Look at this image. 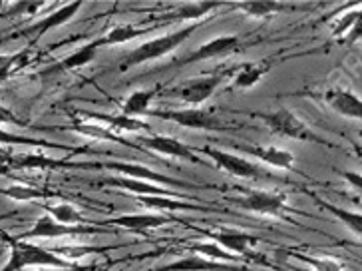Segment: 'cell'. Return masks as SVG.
I'll return each mask as SVG.
<instances>
[{
  "mask_svg": "<svg viewBox=\"0 0 362 271\" xmlns=\"http://www.w3.org/2000/svg\"><path fill=\"white\" fill-rule=\"evenodd\" d=\"M4 241L11 246V255L6 265L0 271H22L26 267H58V270H68V267H76L72 261H68L66 258L56 255L46 248H40L36 243H30L26 239L11 238L4 236Z\"/></svg>",
  "mask_w": 362,
  "mask_h": 271,
  "instance_id": "6da1fadb",
  "label": "cell"
},
{
  "mask_svg": "<svg viewBox=\"0 0 362 271\" xmlns=\"http://www.w3.org/2000/svg\"><path fill=\"white\" fill-rule=\"evenodd\" d=\"M202 26V22H193V24H187V26H181L173 33L163 34V36H158V38H151L148 42H144L141 46H138L134 52H129L124 62L119 64L122 70H128V68H134V66L148 64V62H153L158 58H163L170 52H173L177 46L185 42L189 36H192L197 28Z\"/></svg>",
  "mask_w": 362,
  "mask_h": 271,
  "instance_id": "7a4b0ae2",
  "label": "cell"
},
{
  "mask_svg": "<svg viewBox=\"0 0 362 271\" xmlns=\"http://www.w3.org/2000/svg\"><path fill=\"white\" fill-rule=\"evenodd\" d=\"M267 126V130L281 138H291L297 142H309V144H320V146H329V142L320 138L317 132H313L305 124V120H300L288 108H279L273 112H263V114H253Z\"/></svg>",
  "mask_w": 362,
  "mask_h": 271,
  "instance_id": "3957f363",
  "label": "cell"
},
{
  "mask_svg": "<svg viewBox=\"0 0 362 271\" xmlns=\"http://www.w3.org/2000/svg\"><path fill=\"white\" fill-rule=\"evenodd\" d=\"M148 116L151 118L168 120L173 124H180L189 130H207V132H227L231 126L223 124L221 120L214 116L211 112L202 108H183V110H149Z\"/></svg>",
  "mask_w": 362,
  "mask_h": 271,
  "instance_id": "277c9868",
  "label": "cell"
},
{
  "mask_svg": "<svg viewBox=\"0 0 362 271\" xmlns=\"http://www.w3.org/2000/svg\"><path fill=\"white\" fill-rule=\"evenodd\" d=\"M202 152L207 158H211L221 172H227V174L235 175V178H241V180H269L271 178V174L267 172L265 168H261L259 163L251 162L247 158H241V156L225 152V150H219V148H214V146H205V148H202Z\"/></svg>",
  "mask_w": 362,
  "mask_h": 271,
  "instance_id": "5b68a950",
  "label": "cell"
},
{
  "mask_svg": "<svg viewBox=\"0 0 362 271\" xmlns=\"http://www.w3.org/2000/svg\"><path fill=\"white\" fill-rule=\"evenodd\" d=\"M96 233H110L102 226H62L58 221H54L50 216H42L33 228L24 231L18 239H56V238H74V236H96Z\"/></svg>",
  "mask_w": 362,
  "mask_h": 271,
  "instance_id": "8992f818",
  "label": "cell"
},
{
  "mask_svg": "<svg viewBox=\"0 0 362 271\" xmlns=\"http://www.w3.org/2000/svg\"><path fill=\"white\" fill-rule=\"evenodd\" d=\"M237 206L261 216H281L287 209V195L267 190H249L243 197H233Z\"/></svg>",
  "mask_w": 362,
  "mask_h": 271,
  "instance_id": "52a82bcc",
  "label": "cell"
},
{
  "mask_svg": "<svg viewBox=\"0 0 362 271\" xmlns=\"http://www.w3.org/2000/svg\"><path fill=\"white\" fill-rule=\"evenodd\" d=\"M203 231L209 241H215L217 246H221L225 251L233 253L235 258H255V253L251 250V246L255 243L257 238L251 233L241 231L233 228H221V229H199Z\"/></svg>",
  "mask_w": 362,
  "mask_h": 271,
  "instance_id": "ba28073f",
  "label": "cell"
},
{
  "mask_svg": "<svg viewBox=\"0 0 362 271\" xmlns=\"http://www.w3.org/2000/svg\"><path fill=\"white\" fill-rule=\"evenodd\" d=\"M98 168H106V170H114L119 172L126 178H134V180H141V182H149V184H165L173 185V188H193V184L185 182V180H177V178H171V175L160 174V172H153L146 166H139V163H124V162H112V163H96Z\"/></svg>",
  "mask_w": 362,
  "mask_h": 271,
  "instance_id": "9c48e42d",
  "label": "cell"
},
{
  "mask_svg": "<svg viewBox=\"0 0 362 271\" xmlns=\"http://www.w3.org/2000/svg\"><path fill=\"white\" fill-rule=\"evenodd\" d=\"M223 76L221 74H211V76H202V78H192L187 82H183L177 90V96L183 100L185 104H203L207 102L209 98L214 96L215 90L221 86Z\"/></svg>",
  "mask_w": 362,
  "mask_h": 271,
  "instance_id": "30bf717a",
  "label": "cell"
},
{
  "mask_svg": "<svg viewBox=\"0 0 362 271\" xmlns=\"http://www.w3.org/2000/svg\"><path fill=\"white\" fill-rule=\"evenodd\" d=\"M139 144L146 146L151 152L163 154L168 158H180V160H187V162L197 163V156L193 154V150L183 144L177 138H171V136H163V134H153V136H141Z\"/></svg>",
  "mask_w": 362,
  "mask_h": 271,
  "instance_id": "8fae6325",
  "label": "cell"
},
{
  "mask_svg": "<svg viewBox=\"0 0 362 271\" xmlns=\"http://www.w3.org/2000/svg\"><path fill=\"white\" fill-rule=\"evenodd\" d=\"M239 36L237 34H223L211 38L205 44H202L197 50H193L187 58L181 60V64H193V62H203V60H211V58H221V56L233 54L235 50L239 48Z\"/></svg>",
  "mask_w": 362,
  "mask_h": 271,
  "instance_id": "7c38bea8",
  "label": "cell"
},
{
  "mask_svg": "<svg viewBox=\"0 0 362 271\" xmlns=\"http://www.w3.org/2000/svg\"><path fill=\"white\" fill-rule=\"evenodd\" d=\"M325 102L332 112L344 118L362 120V96L354 94L352 90L344 86H334L327 90Z\"/></svg>",
  "mask_w": 362,
  "mask_h": 271,
  "instance_id": "4fadbf2b",
  "label": "cell"
},
{
  "mask_svg": "<svg viewBox=\"0 0 362 271\" xmlns=\"http://www.w3.org/2000/svg\"><path fill=\"white\" fill-rule=\"evenodd\" d=\"M102 48V42L100 38L98 40H92V42L80 46L78 50H74L72 54L64 56L60 62H56L50 68H44V76H54V74H60V72H72V70H78L82 66L90 64L92 60H96L98 50Z\"/></svg>",
  "mask_w": 362,
  "mask_h": 271,
  "instance_id": "5bb4252c",
  "label": "cell"
},
{
  "mask_svg": "<svg viewBox=\"0 0 362 271\" xmlns=\"http://www.w3.org/2000/svg\"><path fill=\"white\" fill-rule=\"evenodd\" d=\"M8 168L16 170H60V168H88V163H72L66 160H54L46 154H16L8 158Z\"/></svg>",
  "mask_w": 362,
  "mask_h": 271,
  "instance_id": "9a60e30c",
  "label": "cell"
},
{
  "mask_svg": "<svg viewBox=\"0 0 362 271\" xmlns=\"http://www.w3.org/2000/svg\"><path fill=\"white\" fill-rule=\"evenodd\" d=\"M237 148L257 158V160H261L267 166L279 168V170H293V166H295L293 152L277 148V146H237Z\"/></svg>",
  "mask_w": 362,
  "mask_h": 271,
  "instance_id": "2e32d148",
  "label": "cell"
},
{
  "mask_svg": "<svg viewBox=\"0 0 362 271\" xmlns=\"http://www.w3.org/2000/svg\"><path fill=\"white\" fill-rule=\"evenodd\" d=\"M170 221L171 217L158 216V214H124V216L107 219L106 224L128 229V231H134V233H144L146 229L161 228V226H165Z\"/></svg>",
  "mask_w": 362,
  "mask_h": 271,
  "instance_id": "e0dca14e",
  "label": "cell"
},
{
  "mask_svg": "<svg viewBox=\"0 0 362 271\" xmlns=\"http://www.w3.org/2000/svg\"><path fill=\"white\" fill-rule=\"evenodd\" d=\"M100 184L107 185V188H122V190H128V192H134L138 195H170V197H177V194L168 190V188H160V185L134 180V178H126V175L104 178V180H100Z\"/></svg>",
  "mask_w": 362,
  "mask_h": 271,
  "instance_id": "ac0fdd59",
  "label": "cell"
},
{
  "mask_svg": "<svg viewBox=\"0 0 362 271\" xmlns=\"http://www.w3.org/2000/svg\"><path fill=\"white\" fill-rule=\"evenodd\" d=\"M80 116L88 122H98V124H106L107 128L119 134L122 132H149V124L141 122L138 118H128L124 114L119 116H110V114H98V112H80Z\"/></svg>",
  "mask_w": 362,
  "mask_h": 271,
  "instance_id": "d6986e66",
  "label": "cell"
},
{
  "mask_svg": "<svg viewBox=\"0 0 362 271\" xmlns=\"http://www.w3.org/2000/svg\"><path fill=\"white\" fill-rule=\"evenodd\" d=\"M80 6H82V0H76V2H70V4H66L62 8H58L56 12H52L50 16H46L40 22H36L33 24L30 28H26V33L28 36H42L48 30H52V28H58V26H62L68 21H72L78 11H80Z\"/></svg>",
  "mask_w": 362,
  "mask_h": 271,
  "instance_id": "ffe728a7",
  "label": "cell"
},
{
  "mask_svg": "<svg viewBox=\"0 0 362 271\" xmlns=\"http://www.w3.org/2000/svg\"><path fill=\"white\" fill-rule=\"evenodd\" d=\"M271 66H273V62L267 60V58L265 60H257V62H247L235 72L233 88H237V90H251L269 74Z\"/></svg>",
  "mask_w": 362,
  "mask_h": 271,
  "instance_id": "44dd1931",
  "label": "cell"
},
{
  "mask_svg": "<svg viewBox=\"0 0 362 271\" xmlns=\"http://www.w3.org/2000/svg\"><path fill=\"white\" fill-rule=\"evenodd\" d=\"M138 202L149 209H160V212H207L209 209L199 204H189L185 200L170 197V195H139Z\"/></svg>",
  "mask_w": 362,
  "mask_h": 271,
  "instance_id": "7402d4cb",
  "label": "cell"
},
{
  "mask_svg": "<svg viewBox=\"0 0 362 271\" xmlns=\"http://www.w3.org/2000/svg\"><path fill=\"white\" fill-rule=\"evenodd\" d=\"M156 271H233L227 263L211 261L202 255H187L177 261H171L168 265H161Z\"/></svg>",
  "mask_w": 362,
  "mask_h": 271,
  "instance_id": "603a6c76",
  "label": "cell"
},
{
  "mask_svg": "<svg viewBox=\"0 0 362 271\" xmlns=\"http://www.w3.org/2000/svg\"><path fill=\"white\" fill-rule=\"evenodd\" d=\"M72 130L82 134V136H88V138H94V140H106V142H116V144H122V146H129V148H138V144L134 142L124 140L117 132H114L107 126H102L98 122H88V120H76L72 124Z\"/></svg>",
  "mask_w": 362,
  "mask_h": 271,
  "instance_id": "cb8c5ba5",
  "label": "cell"
},
{
  "mask_svg": "<svg viewBox=\"0 0 362 271\" xmlns=\"http://www.w3.org/2000/svg\"><path fill=\"white\" fill-rule=\"evenodd\" d=\"M223 2H215V0H203V2H192V4H183L180 8H175L170 14H165L163 16V21L165 22H202V18L205 14H209V12H214L215 8H219Z\"/></svg>",
  "mask_w": 362,
  "mask_h": 271,
  "instance_id": "d4e9b609",
  "label": "cell"
},
{
  "mask_svg": "<svg viewBox=\"0 0 362 271\" xmlns=\"http://www.w3.org/2000/svg\"><path fill=\"white\" fill-rule=\"evenodd\" d=\"M233 6L237 11L247 14V16H251V18H267V16H273V14L295 11L293 4L273 2V0H249V2H237Z\"/></svg>",
  "mask_w": 362,
  "mask_h": 271,
  "instance_id": "484cf974",
  "label": "cell"
},
{
  "mask_svg": "<svg viewBox=\"0 0 362 271\" xmlns=\"http://www.w3.org/2000/svg\"><path fill=\"white\" fill-rule=\"evenodd\" d=\"M158 90H136L132 92L124 102H122V114L128 118H138V116H148L149 104L156 96Z\"/></svg>",
  "mask_w": 362,
  "mask_h": 271,
  "instance_id": "4316f807",
  "label": "cell"
},
{
  "mask_svg": "<svg viewBox=\"0 0 362 271\" xmlns=\"http://www.w3.org/2000/svg\"><path fill=\"white\" fill-rule=\"evenodd\" d=\"M151 30L153 28H138L134 24H117L106 36L100 38V42H102V48L104 46H116V44H124L129 42V40H136V38H141V36H146Z\"/></svg>",
  "mask_w": 362,
  "mask_h": 271,
  "instance_id": "83f0119b",
  "label": "cell"
},
{
  "mask_svg": "<svg viewBox=\"0 0 362 271\" xmlns=\"http://www.w3.org/2000/svg\"><path fill=\"white\" fill-rule=\"evenodd\" d=\"M315 202H317V206L322 207V209H327V212L332 214L337 219H341L342 224L351 229L354 236H358V238L362 239V214H358V212H351V209H344V207L332 206V204L320 200L317 195H315Z\"/></svg>",
  "mask_w": 362,
  "mask_h": 271,
  "instance_id": "f1b7e54d",
  "label": "cell"
},
{
  "mask_svg": "<svg viewBox=\"0 0 362 271\" xmlns=\"http://www.w3.org/2000/svg\"><path fill=\"white\" fill-rule=\"evenodd\" d=\"M30 54L33 52L28 48H24L16 54H0V84L14 76L16 72H21L22 68L30 62Z\"/></svg>",
  "mask_w": 362,
  "mask_h": 271,
  "instance_id": "f546056e",
  "label": "cell"
},
{
  "mask_svg": "<svg viewBox=\"0 0 362 271\" xmlns=\"http://www.w3.org/2000/svg\"><path fill=\"white\" fill-rule=\"evenodd\" d=\"M48 212V216L52 217L54 221L62 224V226H86L84 216L70 204H56V206H44Z\"/></svg>",
  "mask_w": 362,
  "mask_h": 271,
  "instance_id": "4dcf8cb0",
  "label": "cell"
},
{
  "mask_svg": "<svg viewBox=\"0 0 362 271\" xmlns=\"http://www.w3.org/2000/svg\"><path fill=\"white\" fill-rule=\"evenodd\" d=\"M0 194L11 197L14 202H33V200H44V197L54 195L52 192H46V190L26 184H14L8 185V188H0Z\"/></svg>",
  "mask_w": 362,
  "mask_h": 271,
  "instance_id": "1f68e13d",
  "label": "cell"
},
{
  "mask_svg": "<svg viewBox=\"0 0 362 271\" xmlns=\"http://www.w3.org/2000/svg\"><path fill=\"white\" fill-rule=\"evenodd\" d=\"M192 250L195 251V255H202L211 261H239V258H235L233 253L225 251L221 246H217L215 241H195L192 243Z\"/></svg>",
  "mask_w": 362,
  "mask_h": 271,
  "instance_id": "d6a6232c",
  "label": "cell"
},
{
  "mask_svg": "<svg viewBox=\"0 0 362 271\" xmlns=\"http://www.w3.org/2000/svg\"><path fill=\"white\" fill-rule=\"evenodd\" d=\"M0 144H6V146H33V148H64L60 144H52V142L46 140H34V138H26V136H16L11 132L0 130Z\"/></svg>",
  "mask_w": 362,
  "mask_h": 271,
  "instance_id": "836d02e7",
  "label": "cell"
},
{
  "mask_svg": "<svg viewBox=\"0 0 362 271\" xmlns=\"http://www.w3.org/2000/svg\"><path fill=\"white\" fill-rule=\"evenodd\" d=\"M295 258L309 263L315 271H342L341 261L332 260V258H315V255H303V253H295Z\"/></svg>",
  "mask_w": 362,
  "mask_h": 271,
  "instance_id": "e575fe53",
  "label": "cell"
},
{
  "mask_svg": "<svg viewBox=\"0 0 362 271\" xmlns=\"http://www.w3.org/2000/svg\"><path fill=\"white\" fill-rule=\"evenodd\" d=\"M100 248H92V246H72V248H66V246H58L56 250H52V253L56 255H68V258H82V255H88V253H100Z\"/></svg>",
  "mask_w": 362,
  "mask_h": 271,
  "instance_id": "d590c367",
  "label": "cell"
},
{
  "mask_svg": "<svg viewBox=\"0 0 362 271\" xmlns=\"http://www.w3.org/2000/svg\"><path fill=\"white\" fill-rule=\"evenodd\" d=\"M40 6H44L42 0H24V2H16L12 4V8L6 12V16H18V14H36L40 11Z\"/></svg>",
  "mask_w": 362,
  "mask_h": 271,
  "instance_id": "8d00e7d4",
  "label": "cell"
},
{
  "mask_svg": "<svg viewBox=\"0 0 362 271\" xmlns=\"http://www.w3.org/2000/svg\"><path fill=\"white\" fill-rule=\"evenodd\" d=\"M344 44H356L362 42V8H358V14H356V21L352 24V28L349 30V34L344 36Z\"/></svg>",
  "mask_w": 362,
  "mask_h": 271,
  "instance_id": "74e56055",
  "label": "cell"
},
{
  "mask_svg": "<svg viewBox=\"0 0 362 271\" xmlns=\"http://www.w3.org/2000/svg\"><path fill=\"white\" fill-rule=\"evenodd\" d=\"M341 175L346 180V184L354 188L362 195V174H356V172H342Z\"/></svg>",
  "mask_w": 362,
  "mask_h": 271,
  "instance_id": "f35d334b",
  "label": "cell"
},
{
  "mask_svg": "<svg viewBox=\"0 0 362 271\" xmlns=\"http://www.w3.org/2000/svg\"><path fill=\"white\" fill-rule=\"evenodd\" d=\"M0 124H22V122L12 114L11 110L0 106Z\"/></svg>",
  "mask_w": 362,
  "mask_h": 271,
  "instance_id": "ab89813d",
  "label": "cell"
},
{
  "mask_svg": "<svg viewBox=\"0 0 362 271\" xmlns=\"http://www.w3.org/2000/svg\"><path fill=\"white\" fill-rule=\"evenodd\" d=\"M86 270H88V267H78V265H76V267H68V270H58V267H40L38 271H86Z\"/></svg>",
  "mask_w": 362,
  "mask_h": 271,
  "instance_id": "60d3db41",
  "label": "cell"
},
{
  "mask_svg": "<svg viewBox=\"0 0 362 271\" xmlns=\"http://www.w3.org/2000/svg\"><path fill=\"white\" fill-rule=\"evenodd\" d=\"M8 158H11V154H6L4 150H0V163L8 162Z\"/></svg>",
  "mask_w": 362,
  "mask_h": 271,
  "instance_id": "b9f144b4",
  "label": "cell"
}]
</instances>
